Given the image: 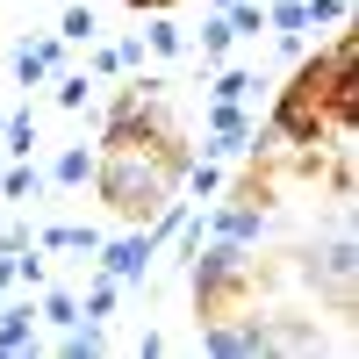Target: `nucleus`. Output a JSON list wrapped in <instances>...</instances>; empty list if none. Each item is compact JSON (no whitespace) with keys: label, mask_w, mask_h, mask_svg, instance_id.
Returning a JSON list of instances; mask_svg holds the SVG:
<instances>
[{"label":"nucleus","mask_w":359,"mask_h":359,"mask_svg":"<svg viewBox=\"0 0 359 359\" xmlns=\"http://www.w3.org/2000/svg\"><path fill=\"white\" fill-rule=\"evenodd\" d=\"M158 259V230L151 223H137L130 237H115V245H101V273H115V280H144V266Z\"/></svg>","instance_id":"nucleus-1"},{"label":"nucleus","mask_w":359,"mask_h":359,"mask_svg":"<svg viewBox=\"0 0 359 359\" xmlns=\"http://www.w3.org/2000/svg\"><path fill=\"white\" fill-rule=\"evenodd\" d=\"M266 230V208H216V216H208V237H223V245H252V237Z\"/></svg>","instance_id":"nucleus-2"},{"label":"nucleus","mask_w":359,"mask_h":359,"mask_svg":"<svg viewBox=\"0 0 359 359\" xmlns=\"http://www.w3.org/2000/svg\"><path fill=\"white\" fill-rule=\"evenodd\" d=\"M36 345V302H8L0 309V352H29Z\"/></svg>","instance_id":"nucleus-3"},{"label":"nucleus","mask_w":359,"mask_h":359,"mask_svg":"<svg viewBox=\"0 0 359 359\" xmlns=\"http://www.w3.org/2000/svg\"><path fill=\"white\" fill-rule=\"evenodd\" d=\"M36 245H43V252H86V259H94V252H101V230H94V223H50Z\"/></svg>","instance_id":"nucleus-4"},{"label":"nucleus","mask_w":359,"mask_h":359,"mask_svg":"<svg viewBox=\"0 0 359 359\" xmlns=\"http://www.w3.org/2000/svg\"><path fill=\"white\" fill-rule=\"evenodd\" d=\"M57 57H65L57 43H22V50H15V79H22V86L50 79V72H57Z\"/></svg>","instance_id":"nucleus-5"},{"label":"nucleus","mask_w":359,"mask_h":359,"mask_svg":"<svg viewBox=\"0 0 359 359\" xmlns=\"http://www.w3.org/2000/svg\"><path fill=\"white\" fill-rule=\"evenodd\" d=\"M43 187H50V180H43L36 165H29V158H15L8 172H0V201H36Z\"/></svg>","instance_id":"nucleus-6"},{"label":"nucleus","mask_w":359,"mask_h":359,"mask_svg":"<svg viewBox=\"0 0 359 359\" xmlns=\"http://www.w3.org/2000/svg\"><path fill=\"white\" fill-rule=\"evenodd\" d=\"M94 165H101V151H86V144H72V151H57L50 180H57V187H86V180H94Z\"/></svg>","instance_id":"nucleus-7"},{"label":"nucleus","mask_w":359,"mask_h":359,"mask_svg":"<svg viewBox=\"0 0 359 359\" xmlns=\"http://www.w3.org/2000/svg\"><path fill=\"white\" fill-rule=\"evenodd\" d=\"M115 294H123V280H115V273H101L94 287L79 294V316H86V323H101V316H115Z\"/></svg>","instance_id":"nucleus-8"},{"label":"nucleus","mask_w":359,"mask_h":359,"mask_svg":"<svg viewBox=\"0 0 359 359\" xmlns=\"http://www.w3.org/2000/svg\"><path fill=\"white\" fill-rule=\"evenodd\" d=\"M144 43H151L158 57H180V50H187V36H180V22H172L165 8H151V29H144Z\"/></svg>","instance_id":"nucleus-9"},{"label":"nucleus","mask_w":359,"mask_h":359,"mask_svg":"<svg viewBox=\"0 0 359 359\" xmlns=\"http://www.w3.org/2000/svg\"><path fill=\"white\" fill-rule=\"evenodd\" d=\"M101 36V15L94 8H65V22H57V43H94Z\"/></svg>","instance_id":"nucleus-10"},{"label":"nucleus","mask_w":359,"mask_h":359,"mask_svg":"<svg viewBox=\"0 0 359 359\" xmlns=\"http://www.w3.org/2000/svg\"><path fill=\"white\" fill-rule=\"evenodd\" d=\"M130 65H144V43H137V36H130V43H108V50L94 57V72H101V79H115V72H130Z\"/></svg>","instance_id":"nucleus-11"},{"label":"nucleus","mask_w":359,"mask_h":359,"mask_svg":"<svg viewBox=\"0 0 359 359\" xmlns=\"http://www.w3.org/2000/svg\"><path fill=\"white\" fill-rule=\"evenodd\" d=\"M223 22H230V36H259L266 8H252V0H223Z\"/></svg>","instance_id":"nucleus-12"},{"label":"nucleus","mask_w":359,"mask_h":359,"mask_svg":"<svg viewBox=\"0 0 359 359\" xmlns=\"http://www.w3.org/2000/svg\"><path fill=\"white\" fill-rule=\"evenodd\" d=\"M43 323H65V331H72V323H79V294L72 287H50L43 294Z\"/></svg>","instance_id":"nucleus-13"},{"label":"nucleus","mask_w":359,"mask_h":359,"mask_svg":"<svg viewBox=\"0 0 359 359\" xmlns=\"http://www.w3.org/2000/svg\"><path fill=\"white\" fill-rule=\"evenodd\" d=\"M0 137H8L15 158H29V151H36V115H8V130H0Z\"/></svg>","instance_id":"nucleus-14"},{"label":"nucleus","mask_w":359,"mask_h":359,"mask_svg":"<svg viewBox=\"0 0 359 359\" xmlns=\"http://www.w3.org/2000/svg\"><path fill=\"white\" fill-rule=\"evenodd\" d=\"M50 86H57V108H86V101H94V86H86V72H57Z\"/></svg>","instance_id":"nucleus-15"},{"label":"nucleus","mask_w":359,"mask_h":359,"mask_svg":"<svg viewBox=\"0 0 359 359\" xmlns=\"http://www.w3.org/2000/svg\"><path fill=\"white\" fill-rule=\"evenodd\" d=\"M252 86H259L252 72H237V65H230V72H216V101H245Z\"/></svg>","instance_id":"nucleus-16"},{"label":"nucleus","mask_w":359,"mask_h":359,"mask_svg":"<svg viewBox=\"0 0 359 359\" xmlns=\"http://www.w3.org/2000/svg\"><path fill=\"white\" fill-rule=\"evenodd\" d=\"M302 15H309V22H331V29H338V22L352 15V0H302Z\"/></svg>","instance_id":"nucleus-17"},{"label":"nucleus","mask_w":359,"mask_h":359,"mask_svg":"<svg viewBox=\"0 0 359 359\" xmlns=\"http://www.w3.org/2000/svg\"><path fill=\"white\" fill-rule=\"evenodd\" d=\"M230 43H237L230 22H208V29H201V50H208V57H230Z\"/></svg>","instance_id":"nucleus-18"},{"label":"nucleus","mask_w":359,"mask_h":359,"mask_svg":"<svg viewBox=\"0 0 359 359\" xmlns=\"http://www.w3.org/2000/svg\"><path fill=\"white\" fill-rule=\"evenodd\" d=\"M65 352H72V359H86V352H101V338H94V331H79V323H72V338H65Z\"/></svg>","instance_id":"nucleus-19"},{"label":"nucleus","mask_w":359,"mask_h":359,"mask_svg":"<svg viewBox=\"0 0 359 359\" xmlns=\"http://www.w3.org/2000/svg\"><path fill=\"white\" fill-rule=\"evenodd\" d=\"M0 130H8V115H0Z\"/></svg>","instance_id":"nucleus-20"}]
</instances>
